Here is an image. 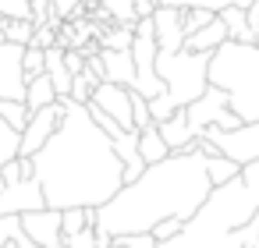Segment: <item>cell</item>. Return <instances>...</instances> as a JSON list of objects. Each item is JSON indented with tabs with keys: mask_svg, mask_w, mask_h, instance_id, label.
<instances>
[{
	"mask_svg": "<svg viewBox=\"0 0 259 248\" xmlns=\"http://www.w3.org/2000/svg\"><path fill=\"white\" fill-rule=\"evenodd\" d=\"M85 227H96V209H82V206L61 209V230H64V237L68 234H78Z\"/></svg>",
	"mask_w": 259,
	"mask_h": 248,
	"instance_id": "ffe728a7",
	"label": "cell"
},
{
	"mask_svg": "<svg viewBox=\"0 0 259 248\" xmlns=\"http://www.w3.org/2000/svg\"><path fill=\"white\" fill-rule=\"evenodd\" d=\"M54 103H57L54 82H50L47 75H39V78H29V85H25V110H29V114H36V110H43V107H54Z\"/></svg>",
	"mask_w": 259,
	"mask_h": 248,
	"instance_id": "ac0fdd59",
	"label": "cell"
},
{
	"mask_svg": "<svg viewBox=\"0 0 259 248\" xmlns=\"http://www.w3.org/2000/svg\"><path fill=\"white\" fill-rule=\"evenodd\" d=\"M213 184L206 174V156L192 145L185 153H170L160 163H149L139 181L124 184L107 206L96 209V234L124 237V234H149L160 220L188 223L202 202L209 199Z\"/></svg>",
	"mask_w": 259,
	"mask_h": 248,
	"instance_id": "7a4b0ae2",
	"label": "cell"
},
{
	"mask_svg": "<svg viewBox=\"0 0 259 248\" xmlns=\"http://www.w3.org/2000/svg\"><path fill=\"white\" fill-rule=\"evenodd\" d=\"M100 8L110 18V25H128V29H135V22L142 18H153L156 11L153 0H100Z\"/></svg>",
	"mask_w": 259,
	"mask_h": 248,
	"instance_id": "7c38bea8",
	"label": "cell"
},
{
	"mask_svg": "<svg viewBox=\"0 0 259 248\" xmlns=\"http://www.w3.org/2000/svg\"><path fill=\"white\" fill-rule=\"evenodd\" d=\"M29 4L32 0H0V18H29L32 22Z\"/></svg>",
	"mask_w": 259,
	"mask_h": 248,
	"instance_id": "83f0119b",
	"label": "cell"
},
{
	"mask_svg": "<svg viewBox=\"0 0 259 248\" xmlns=\"http://www.w3.org/2000/svg\"><path fill=\"white\" fill-rule=\"evenodd\" d=\"M114 248H117V244H114Z\"/></svg>",
	"mask_w": 259,
	"mask_h": 248,
	"instance_id": "7bdbcfd3",
	"label": "cell"
},
{
	"mask_svg": "<svg viewBox=\"0 0 259 248\" xmlns=\"http://www.w3.org/2000/svg\"><path fill=\"white\" fill-rule=\"evenodd\" d=\"M153 4H156V8H160V0H153Z\"/></svg>",
	"mask_w": 259,
	"mask_h": 248,
	"instance_id": "b9f144b4",
	"label": "cell"
},
{
	"mask_svg": "<svg viewBox=\"0 0 259 248\" xmlns=\"http://www.w3.org/2000/svg\"><path fill=\"white\" fill-rule=\"evenodd\" d=\"M185 11L181 8H156L153 11V32H156V50L160 54H178L185 50Z\"/></svg>",
	"mask_w": 259,
	"mask_h": 248,
	"instance_id": "8fae6325",
	"label": "cell"
},
{
	"mask_svg": "<svg viewBox=\"0 0 259 248\" xmlns=\"http://www.w3.org/2000/svg\"><path fill=\"white\" fill-rule=\"evenodd\" d=\"M217 18L224 22L231 43H255V29L248 25V11H241V8H224Z\"/></svg>",
	"mask_w": 259,
	"mask_h": 248,
	"instance_id": "2e32d148",
	"label": "cell"
},
{
	"mask_svg": "<svg viewBox=\"0 0 259 248\" xmlns=\"http://www.w3.org/2000/svg\"><path fill=\"white\" fill-rule=\"evenodd\" d=\"M156 128H160V135H163V142H167L170 153H185V149L195 145V135L188 131V121H185V107L174 110V114H170L167 121H160Z\"/></svg>",
	"mask_w": 259,
	"mask_h": 248,
	"instance_id": "5bb4252c",
	"label": "cell"
},
{
	"mask_svg": "<svg viewBox=\"0 0 259 248\" xmlns=\"http://www.w3.org/2000/svg\"><path fill=\"white\" fill-rule=\"evenodd\" d=\"M163 8H181V11H188V8H206V0H160Z\"/></svg>",
	"mask_w": 259,
	"mask_h": 248,
	"instance_id": "d590c367",
	"label": "cell"
},
{
	"mask_svg": "<svg viewBox=\"0 0 259 248\" xmlns=\"http://www.w3.org/2000/svg\"><path fill=\"white\" fill-rule=\"evenodd\" d=\"M206 82L227 92V107L241 124L259 121V46L255 43H224L213 50Z\"/></svg>",
	"mask_w": 259,
	"mask_h": 248,
	"instance_id": "3957f363",
	"label": "cell"
},
{
	"mask_svg": "<svg viewBox=\"0 0 259 248\" xmlns=\"http://www.w3.org/2000/svg\"><path fill=\"white\" fill-rule=\"evenodd\" d=\"M206 174H209V184H213V188H220V184H227L231 177H238V174H241V167H238L231 156L217 153V156H206Z\"/></svg>",
	"mask_w": 259,
	"mask_h": 248,
	"instance_id": "d6986e66",
	"label": "cell"
},
{
	"mask_svg": "<svg viewBox=\"0 0 259 248\" xmlns=\"http://www.w3.org/2000/svg\"><path fill=\"white\" fill-rule=\"evenodd\" d=\"M22 230L39 244V248H64V230H61V209H36L22 216Z\"/></svg>",
	"mask_w": 259,
	"mask_h": 248,
	"instance_id": "30bf717a",
	"label": "cell"
},
{
	"mask_svg": "<svg viewBox=\"0 0 259 248\" xmlns=\"http://www.w3.org/2000/svg\"><path fill=\"white\" fill-rule=\"evenodd\" d=\"M43 206L47 202H43V188L36 177L4 184V191H0V216H25V213L43 209Z\"/></svg>",
	"mask_w": 259,
	"mask_h": 248,
	"instance_id": "ba28073f",
	"label": "cell"
},
{
	"mask_svg": "<svg viewBox=\"0 0 259 248\" xmlns=\"http://www.w3.org/2000/svg\"><path fill=\"white\" fill-rule=\"evenodd\" d=\"M18 149H22V131L11 128L4 117H0V167L18 160Z\"/></svg>",
	"mask_w": 259,
	"mask_h": 248,
	"instance_id": "44dd1931",
	"label": "cell"
},
{
	"mask_svg": "<svg viewBox=\"0 0 259 248\" xmlns=\"http://www.w3.org/2000/svg\"><path fill=\"white\" fill-rule=\"evenodd\" d=\"M252 4H255V0H231V8H241V11H248Z\"/></svg>",
	"mask_w": 259,
	"mask_h": 248,
	"instance_id": "74e56055",
	"label": "cell"
},
{
	"mask_svg": "<svg viewBox=\"0 0 259 248\" xmlns=\"http://www.w3.org/2000/svg\"><path fill=\"white\" fill-rule=\"evenodd\" d=\"M64 64H68V71H71V78L85 71V57H82L78 50H64Z\"/></svg>",
	"mask_w": 259,
	"mask_h": 248,
	"instance_id": "836d02e7",
	"label": "cell"
},
{
	"mask_svg": "<svg viewBox=\"0 0 259 248\" xmlns=\"http://www.w3.org/2000/svg\"><path fill=\"white\" fill-rule=\"evenodd\" d=\"M100 61H103V82L114 85H128L135 82V64H132V50H103L100 46Z\"/></svg>",
	"mask_w": 259,
	"mask_h": 248,
	"instance_id": "4fadbf2b",
	"label": "cell"
},
{
	"mask_svg": "<svg viewBox=\"0 0 259 248\" xmlns=\"http://www.w3.org/2000/svg\"><path fill=\"white\" fill-rule=\"evenodd\" d=\"M32 177L50 209H100L124 188V167L114 142L75 100H64L57 131L32 156Z\"/></svg>",
	"mask_w": 259,
	"mask_h": 248,
	"instance_id": "6da1fadb",
	"label": "cell"
},
{
	"mask_svg": "<svg viewBox=\"0 0 259 248\" xmlns=\"http://www.w3.org/2000/svg\"><path fill=\"white\" fill-rule=\"evenodd\" d=\"M50 4H54L57 18H64V22H71V18L85 15V0H50Z\"/></svg>",
	"mask_w": 259,
	"mask_h": 248,
	"instance_id": "f1b7e54d",
	"label": "cell"
},
{
	"mask_svg": "<svg viewBox=\"0 0 259 248\" xmlns=\"http://www.w3.org/2000/svg\"><path fill=\"white\" fill-rule=\"evenodd\" d=\"M0 43H4V18H0Z\"/></svg>",
	"mask_w": 259,
	"mask_h": 248,
	"instance_id": "f35d334b",
	"label": "cell"
},
{
	"mask_svg": "<svg viewBox=\"0 0 259 248\" xmlns=\"http://www.w3.org/2000/svg\"><path fill=\"white\" fill-rule=\"evenodd\" d=\"M0 191H4V177H0Z\"/></svg>",
	"mask_w": 259,
	"mask_h": 248,
	"instance_id": "60d3db41",
	"label": "cell"
},
{
	"mask_svg": "<svg viewBox=\"0 0 259 248\" xmlns=\"http://www.w3.org/2000/svg\"><path fill=\"white\" fill-rule=\"evenodd\" d=\"M22 57L25 46L18 43H0V100L25 103V75H22Z\"/></svg>",
	"mask_w": 259,
	"mask_h": 248,
	"instance_id": "52a82bcc",
	"label": "cell"
},
{
	"mask_svg": "<svg viewBox=\"0 0 259 248\" xmlns=\"http://www.w3.org/2000/svg\"><path fill=\"white\" fill-rule=\"evenodd\" d=\"M89 103H93V107H100L107 117H114L124 131H135V121H132V89H128V85L100 82Z\"/></svg>",
	"mask_w": 259,
	"mask_h": 248,
	"instance_id": "9c48e42d",
	"label": "cell"
},
{
	"mask_svg": "<svg viewBox=\"0 0 259 248\" xmlns=\"http://www.w3.org/2000/svg\"><path fill=\"white\" fill-rule=\"evenodd\" d=\"M96 85H100V78H96V75L85 68L82 75H75V78H71V96H68V100H75V103H82V107H85V103L93 100Z\"/></svg>",
	"mask_w": 259,
	"mask_h": 248,
	"instance_id": "cb8c5ba5",
	"label": "cell"
},
{
	"mask_svg": "<svg viewBox=\"0 0 259 248\" xmlns=\"http://www.w3.org/2000/svg\"><path fill=\"white\" fill-rule=\"evenodd\" d=\"M132 121H135V131H142V128L153 124V117H149V100L139 96V92H132Z\"/></svg>",
	"mask_w": 259,
	"mask_h": 248,
	"instance_id": "4316f807",
	"label": "cell"
},
{
	"mask_svg": "<svg viewBox=\"0 0 259 248\" xmlns=\"http://www.w3.org/2000/svg\"><path fill=\"white\" fill-rule=\"evenodd\" d=\"M202 138H209L224 156H231L238 167L259 160V121L255 124H241L234 131H220V128H206Z\"/></svg>",
	"mask_w": 259,
	"mask_h": 248,
	"instance_id": "5b68a950",
	"label": "cell"
},
{
	"mask_svg": "<svg viewBox=\"0 0 259 248\" xmlns=\"http://www.w3.org/2000/svg\"><path fill=\"white\" fill-rule=\"evenodd\" d=\"M185 121H188V131H192L195 138H202L206 128H220V131H234V128H241L238 114L227 107V92L217 89V85H209L195 103L185 107Z\"/></svg>",
	"mask_w": 259,
	"mask_h": 248,
	"instance_id": "277c9868",
	"label": "cell"
},
{
	"mask_svg": "<svg viewBox=\"0 0 259 248\" xmlns=\"http://www.w3.org/2000/svg\"><path fill=\"white\" fill-rule=\"evenodd\" d=\"M43 68H47L43 50L25 46V57H22V75H25V85H29V78H39V75H43Z\"/></svg>",
	"mask_w": 259,
	"mask_h": 248,
	"instance_id": "d4e9b609",
	"label": "cell"
},
{
	"mask_svg": "<svg viewBox=\"0 0 259 248\" xmlns=\"http://www.w3.org/2000/svg\"><path fill=\"white\" fill-rule=\"evenodd\" d=\"M61 114H64V100H57L54 107H43V110L29 114V124H25V131H22V149H18V156L32 160V156L50 142V135L57 131Z\"/></svg>",
	"mask_w": 259,
	"mask_h": 248,
	"instance_id": "8992f818",
	"label": "cell"
},
{
	"mask_svg": "<svg viewBox=\"0 0 259 248\" xmlns=\"http://www.w3.org/2000/svg\"><path fill=\"white\" fill-rule=\"evenodd\" d=\"M213 18H217V15H213L209 8H188V11H185V22H181V25H185V36H192V32H199V29H206Z\"/></svg>",
	"mask_w": 259,
	"mask_h": 248,
	"instance_id": "484cf974",
	"label": "cell"
},
{
	"mask_svg": "<svg viewBox=\"0 0 259 248\" xmlns=\"http://www.w3.org/2000/svg\"><path fill=\"white\" fill-rule=\"evenodd\" d=\"M4 248H39V244H36V241H32V237H29L25 230H18V234H15V237H11V241H8Z\"/></svg>",
	"mask_w": 259,
	"mask_h": 248,
	"instance_id": "e575fe53",
	"label": "cell"
},
{
	"mask_svg": "<svg viewBox=\"0 0 259 248\" xmlns=\"http://www.w3.org/2000/svg\"><path fill=\"white\" fill-rule=\"evenodd\" d=\"M32 32H36V25H32L29 18H4V39H8V43L29 46V43H32Z\"/></svg>",
	"mask_w": 259,
	"mask_h": 248,
	"instance_id": "7402d4cb",
	"label": "cell"
},
{
	"mask_svg": "<svg viewBox=\"0 0 259 248\" xmlns=\"http://www.w3.org/2000/svg\"><path fill=\"white\" fill-rule=\"evenodd\" d=\"M255 46H259V25H255Z\"/></svg>",
	"mask_w": 259,
	"mask_h": 248,
	"instance_id": "ab89813d",
	"label": "cell"
},
{
	"mask_svg": "<svg viewBox=\"0 0 259 248\" xmlns=\"http://www.w3.org/2000/svg\"><path fill=\"white\" fill-rule=\"evenodd\" d=\"M139 156H142L146 167H149V163H160V160L170 156V149H167V142H163V135H160L156 124H149V128L139 131Z\"/></svg>",
	"mask_w": 259,
	"mask_h": 248,
	"instance_id": "e0dca14e",
	"label": "cell"
},
{
	"mask_svg": "<svg viewBox=\"0 0 259 248\" xmlns=\"http://www.w3.org/2000/svg\"><path fill=\"white\" fill-rule=\"evenodd\" d=\"M64 248H100V244H96V230L85 227V230H78V234H68V237H64Z\"/></svg>",
	"mask_w": 259,
	"mask_h": 248,
	"instance_id": "d6a6232c",
	"label": "cell"
},
{
	"mask_svg": "<svg viewBox=\"0 0 259 248\" xmlns=\"http://www.w3.org/2000/svg\"><path fill=\"white\" fill-rule=\"evenodd\" d=\"M206 8H209L213 15H220L224 8H231V0H206Z\"/></svg>",
	"mask_w": 259,
	"mask_h": 248,
	"instance_id": "8d00e7d4",
	"label": "cell"
},
{
	"mask_svg": "<svg viewBox=\"0 0 259 248\" xmlns=\"http://www.w3.org/2000/svg\"><path fill=\"white\" fill-rule=\"evenodd\" d=\"M132 39H135V29H128V25H110L107 32H100L103 50H132Z\"/></svg>",
	"mask_w": 259,
	"mask_h": 248,
	"instance_id": "603a6c76",
	"label": "cell"
},
{
	"mask_svg": "<svg viewBox=\"0 0 259 248\" xmlns=\"http://www.w3.org/2000/svg\"><path fill=\"white\" fill-rule=\"evenodd\" d=\"M29 46H36V50H50V46H57V29H54V25H36Z\"/></svg>",
	"mask_w": 259,
	"mask_h": 248,
	"instance_id": "f546056e",
	"label": "cell"
},
{
	"mask_svg": "<svg viewBox=\"0 0 259 248\" xmlns=\"http://www.w3.org/2000/svg\"><path fill=\"white\" fill-rule=\"evenodd\" d=\"M227 43V29H224V22L220 18H213L206 29H199V32H192V36H185V50L188 54H213L217 46H224Z\"/></svg>",
	"mask_w": 259,
	"mask_h": 248,
	"instance_id": "9a60e30c",
	"label": "cell"
},
{
	"mask_svg": "<svg viewBox=\"0 0 259 248\" xmlns=\"http://www.w3.org/2000/svg\"><path fill=\"white\" fill-rule=\"evenodd\" d=\"M117 248H156V237L153 234H124V237H114Z\"/></svg>",
	"mask_w": 259,
	"mask_h": 248,
	"instance_id": "1f68e13d",
	"label": "cell"
},
{
	"mask_svg": "<svg viewBox=\"0 0 259 248\" xmlns=\"http://www.w3.org/2000/svg\"><path fill=\"white\" fill-rule=\"evenodd\" d=\"M181 227H185L181 220H160V223H156L149 234H153V237H156V244H160V241H170V237H178V234H181Z\"/></svg>",
	"mask_w": 259,
	"mask_h": 248,
	"instance_id": "4dcf8cb0",
	"label": "cell"
}]
</instances>
